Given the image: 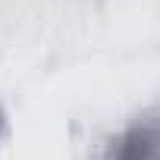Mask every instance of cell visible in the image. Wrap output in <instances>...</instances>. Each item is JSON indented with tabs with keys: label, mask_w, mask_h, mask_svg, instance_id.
<instances>
[{
	"label": "cell",
	"mask_w": 160,
	"mask_h": 160,
	"mask_svg": "<svg viewBox=\"0 0 160 160\" xmlns=\"http://www.w3.org/2000/svg\"><path fill=\"white\" fill-rule=\"evenodd\" d=\"M107 160H160V119H141L116 135Z\"/></svg>",
	"instance_id": "obj_1"
}]
</instances>
